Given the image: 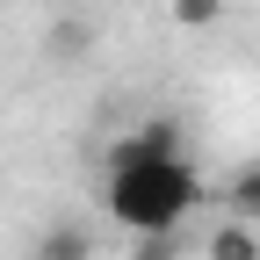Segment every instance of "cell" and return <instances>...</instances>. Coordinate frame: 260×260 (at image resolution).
<instances>
[{"mask_svg":"<svg viewBox=\"0 0 260 260\" xmlns=\"http://www.w3.org/2000/svg\"><path fill=\"white\" fill-rule=\"evenodd\" d=\"M232 217H246L253 232H260V167H239V181H232Z\"/></svg>","mask_w":260,"mask_h":260,"instance_id":"obj_4","label":"cell"},{"mask_svg":"<svg viewBox=\"0 0 260 260\" xmlns=\"http://www.w3.org/2000/svg\"><path fill=\"white\" fill-rule=\"evenodd\" d=\"M203 253H210V260H260V232H253L246 217H224L217 232L203 239Z\"/></svg>","mask_w":260,"mask_h":260,"instance_id":"obj_2","label":"cell"},{"mask_svg":"<svg viewBox=\"0 0 260 260\" xmlns=\"http://www.w3.org/2000/svg\"><path fill=\"white\" fill-rule=\"evenodd\" d=\"M130 260H174V232H159V239H145V246H130Z\"/></svg>","mask_w":260,"mask_h":260,"instance_id":"obj_6","label":"cell"},{"mask_svg":"<svg viewBox=\"0 0 260 260\" xmlns=\"http://www.w3.org/2000/svg\"><path fill=\"white\" fill-rule=\"evenodd\" d=\"M94 246H87V232L80 224H51L44 232V246H37V260H87Z\"/></svg>","mask_w":260,"mask_h":260,"instance_id":"obj_3","label":"cell"},{"mask_svg":"<svg viewBox=\"0 0 260 260\" xmlns=\"http://www.w3.org/2000/svg\"><path fill=\"white\" fill-rule=\"evenodd\" d=\"M102 203H109V217L123 224V232L159 239V232H174V224L203 203V181H195V167H188L181 152H145L138 138H123V145L109 152Z\"/></svg>","mask_w":260,"mask_h":260,"instance_id":"obj_1","label":"cell"},{"mask_svg":"<svg viewBox=\"0 0 260 260\" xmlns=\"http://www.w3.org/2000/svg\"><path fill=\"white\" fill-rule=\"evenodd\" d=\"M224 8L232 0H174V22L181 29H210V22H224Z\"/></svg>","mask_w":260,"mask_h":260,"instance_id":"obj_5","label":"cell"},{"mask_svg":"<svg viewBox=\"0 0 260 260\" xmlns=\"http://www.w3.org/2000/svg\"><path fill=\"white\" fill-rule=\"evenodd\" d=\"M58 8H87V0H58Z\"/></svg>","mask_w":260,"mask_h":260,"instance_id":"obj_7","label":"cell"}]
</instances>
